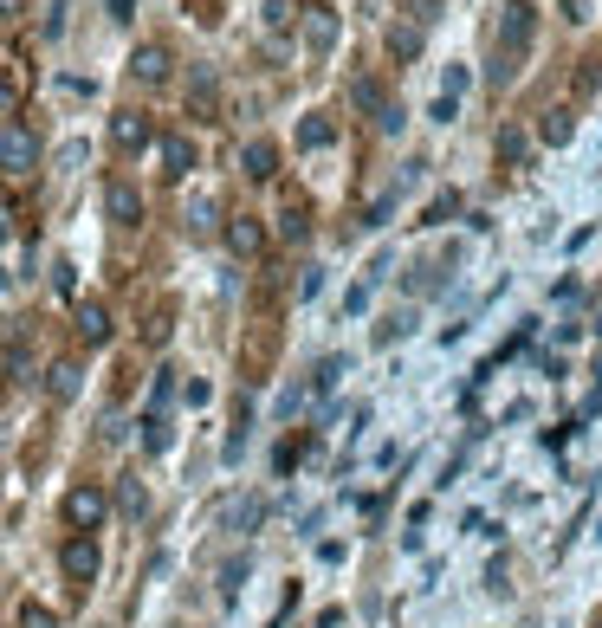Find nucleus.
Instances as JSON below:
<instances>
[{
	"label": "nucleus",
	"mask_w": 602,
	"mask_h": 628,
	"mask_svg": "<svg viewBox=\"0 0 602 628\" xmlns=\"http://www.w3.org/2000/svg\"><path fill=\"white\" fill-rule=\"evenodd\" d=\"M570 130H577V124H570V111H544V117H538V136H544L551 149H564Z\"/></svg>",
	"instance_id": "16"
},
{
	"label": "nucleus",
	"mask_w": 602,
	"mask_h": 628,
	"mask_svg": "<svg viewBox=\"0 0 602 628\" xmlns=\"http://www.w3.org/2000/svg\"><path fill=\"white\" fill-rule=\"evenodd\" d=\"M234 525H240V531H253V525H259V499H246V505H240V512H234Z\"/></svg>",
	"instance_id": "31"
},
{
	"label": "nucleus",
	"mask_w": 602,
	"mask_h": 628,
	"mask_svg": "<svg viewBox=\"0 0 602 628\" xmlns=\"http://www.w3.org/2000/svg\"><path fill=\"white\" fill-rule=\"evenodd\" d=\"M188 98H195L201 117H214V72H208V65H195V72H188Z\"/></svg>",
	"instance_id": "15"
},
{
	"label": "nucleus",
	"mask_w": 602,
	"mask_h": 628,
	"mask_svg": "<svg viewBox=\"0 0 602 628\" xmlns=\"http://www.w3.org/2000/svg\"><path fill=\"white\" fill-rule=\"evenodd\" d=\"M104 512H111L104 486H91V480H85V486H72V493H65V525H72V531H85V538L104 525Z\"/></svg>",
	"instance_id": "3"
},
{
	"label": "nucleus",
	"mask_w": 602,
	"mask_h": 628,
	"mask_svg": "<svg viewBox=\"0 0 602 628\" xmlns=\"http://www.w3.org/2000/svg\"><path fill=\"white\" fill-rule=\"evenodd\" d=\"M20 628H59V616H52L46 603H26L20 609Z\"/></svg>",
	"instance_id": "21"
},
{
	"label": "nucleus",
	"mask_w": 602,
	"mask_h": 628,
	"mask_svg": "<svg viewBox=\"0 0 602 628\" xmlns=\"http://www.w3.org/2000/svg\"><path fill=\"white\" fill-rule=\"evenodd\" d=\"M188 227H214V201H195V208H188Z\"/></svg>",
	"instance_id": "30"
},
{
	"label": "nucleus",
	"mask_w": 602,
	"mask_h": 628,
	"mask_svg": "<svg viewBox=\"0 0 602 628\" xmlns=\"http://www.w3.org/2000/svg\"><path fill=\"white\" fill-rule=\"evenodd\" d=\"M0 240H7V208H0Z\"/></svg>",
	"instance_id": "36"
},
{
	"label": "nucleus",
	"mask_w": 602,
	"mask_h": 628,
	"mask_svg": "<svg viewBox=\"0 0 602 628\" xmlns=\"http://www.w3.org/2000/svg\"><path fill=\"white\" fill-rule=\"evenodd\" d=\"M389 221H395V195H382L376 208H369V227H389Z\"/></svg>",
	"instance_id": "26"
},
{
	"label": "nucleus",
	"mask_w": 602,
	"mask_h": 628,
	"mask_svg": "<svg viewBox=\"0 0 602 628\" xmlns=\"http://www.w3.org/2000/svg\"><path fill=\"white\" fill-rule=\"evenodd\" d=\"M531 33H538V7L531 0H512L499 13V46H492V85H512L518 78V59L531 52Z\"/></svg>",
	"instance_id": "1"
},
{
	"label": "nucleus",
	"mask_w": 602,
	"mask_h": 628,
	"mask_svg": "<svg viewBox=\"0 0 602 628\" xmlns=\"http://www.w3.org/2000/svg\"><path fill=\"white\" fill-rule=\"evenodd\" d=\"M104 214H111L117 227H143V195H136L130 182H111L104 188Z\"/></svg>",
	"instance_id": "6"
},
{
	"label": "nucleus",
	"mask_w": 602,
	"mask_h": 628,
	"mask_svg": "<svg viewBox=\"0 0 602 628\" xmlns=\"http://www.w3.org/2000/svg\"><path fill=\"white\" fill-rule=\"evenodd\" d=\"M441 20V0H415V26H434Z\"/></svg>",
	"instance_id": "29"
},
{
	"label": "nucleus",
	"mask_w": 602,
	"mask_h": 628,
	"mask_svg": "<svg viewBox=\"0 0 602 628\" xmlns=\"http://www.w3.org/2000/svg\"><path fill=\"white\" fill-rule=\"evenodd\" d=\"M305 39L318 52H331V39H337V13L331 7H311V20H305Z\"/></svg>",
	"instance_id": "14"
},
{
	"label": "nucleus",
	"mask_w": 602,
	"mask_h": 628,
	"mask_svg": "<svg viewBox=\"0 0 602 628\" xmlns=\"http://www.w3.org/2000/svg\"><path fill=\"white\" fill-rule=\"evenodd\" d=\"M402 124H408V117H402V104H389V98H382V111H376V130H382V136H395Z\"/></svg>",
	"instance_id": "22"
},
{
	"label": "nucleus",
	"mask_w": 602,
	"mask_h": 628,
	"mask_svg": "<svg viewBox=\"0 0 602 628\" xmlns=\"http://www.w3.org/2000/svg\"><path fill=\"white\" fill-rule=\"evenodd\" d=\"M111 143L123 149V156H136V149L149 143V117H143V111H117V117H111Z\"/></svg>",
	"instance_id": "9"
},
{
	"label": "nucleus",
	"mask_w": 602,
	"mask_h": 628,
	"mask_svg": "<svg viewBox=\"0 0 602 628\" xmlns=\"http://www.w3.org/2000/svg\"><path fill=\"white\" fill-rule=\"evenodd\" d=\"M143 447H149V454L169 447V421H162V415H143Z\"/></svg>",
	"instance_id": "20"
},
{
	"label": "nucleus",
	"mask_w": 602,
	"mask_h": 628,
	"mask_svg": "<svg viewBox=\"0 0 602 628\" xmlns=\"http://www.w3.org/2000/svg\"><path fill=\"white\" fill-rule=\"evenodd\" d=\"M98 538H85V531H72V538H65V551H59V570H65V583H78V590H85V583H98Z\"/></svg>",
	"instance_id": "4"
},
{
	"label": "nucleus",
	"mask_w": 602,
	"mask_h": 628,
	"mask_svg": "<svg viewBox=\"0 0 602 628\" xmlns=\"http://www.w3.org/2000/svg\"><path fill=\"white\" fill-rule=\"evenodd\" d=\"M350 104L376 117V111H382V85H376V78H357V85H350Z\"/></svg>",
	"instance_id": "19"
},
{
	"label": "nucleus",
	"mask_w": 602,
	"mask_h": 628,
	"mask_svg": "<svg viewBox=\"0 0 602 628\" xmlns=\"http://www.w3.org/2000/svg\"><path fill=\"white\" fill-rule=\"evenodd\" d=\"M7 104H13V91H7V85H0V111H7Z\"/></svg>",
	"instance_id": "35"
},
{
	"label": "nucleus",
	"mask_w": 602,
	"mask_h": 628,
	"mask_svg": "<svg viewBox=\"0 0 602 628\" xmlns=\"http://www.w3.org/2000/svg\"><path fill=\"white\" fill-rule=\"evenodd\" d=\"M52 285H59V292H65V298H72V292H78V266H72V259H59V266H52Z\"/></svg>",
	"instance_id": "23"
},
{
	"label": "nucleus",
	"mask_w": 602,
	"mask_h": 628,
	"mask_svg": "<svg viewBox=\"0 0 602 628\" xmlns=\"http://www.w3.org/2000/svg\"><path fill=\"white\" fill-rule=\"evenodd\" d=\"M188 169H195V143H188L182 130H175V136H162V175H169V182H182Z\"/></svg>",
	"instance_id": "12"
},
{
	"label": "nucleus",
	"mask_w": 602,
	"mask_h": 628,
	"mask_svg": "<svg viewBox=\"0 0 602 628\" xmlns=\"http://www.w3.org/2000/svg\"><path fill=\"white\" fill-rule=\"evenodd\" d=\"M596 408H602V370H596V395H590V415H596Z\"/></svg>",
	"instance_id": "34"
},
{
	"label": "nucleus",
	"mask_w": 602,
	"mask_h": 628,
	"mask_svg": "<svg viewBox=\"0 0 602 628\" xmlns=\"http://www.w3.org/2000/svg\"><path fill=\"white\" fill-rule=\"evenodd\" d=\"M78 389H85V370H78L72 357H59V363L46 370V395H52V402H72Z\"/></svg>",
	"instance_id": "11"
},
{
	"label": "nucleus",
	"mask_w": 602,
	"mask_h": 628,
	"mask_svg": "<svg viewBox=\"0 0 602 628\" xmlns=\"http://www.w3.org/2000/svg\"><path fill=\"white\" fill-rule=\"evenodd\" d=\"M169 46H162V39H149V46H136L130 52V78L136 85H169Z\"/></svg>",
	"instance_id": "5"
},
{
	"label": "nucleus",
	"mask_w": 602,
	"mask_h": 628,
	"mask_svg": "<svg viewBox=\"0 0 602 628\" xmlns=\"http://www.w3.org/2000/svg\"><path fill=\"white\" fill-rule=\"evenodd\" d=\"M525 149H531V136L518 130V124H505V130H499V162H525Z\"/></svg>",
	"instance_id": "18"
},
{
	"label": "nucleus",
	"mask_w": 602,
	"mask_h": 628,
	"mask_svg": "<svg viewBox=\"0 0 602 628\" xmlns=\"http://www.w3.org/2000/svg\"><path fill=\"white\" fill-rule=\"evenodd\" d=\"M279 234H285V240H305V214L292 208V214H285V221H279Z\"/></svg>",
	"instance_id": "28"
},
{
	"label": "nucleus",
	"mask_w": 602,
	"mask_h": 628,
	"mask_svg": "<svg viewBox=\"0 0 602 628\" xmlns=\"http://www.w3.org/2000/svg\"><path fill=\"white\" fill-rule=\"evenodd\" d=\"M382 46H389V59H421V26L415 20H402V26H389V39H382Z\"/></svg>",
	"instance_id": "13"
},
{
	"label": "nucleus",
	"mask_w": 602,
	"mask_h": 628,
	"mask_svg": "<svg viewBox=\"0 0 602 628\" xmlns=\"http://www.w3.org/2000/svg\"><path fill=\"white\" fill-rule=\"evenodd\" d=\"M111 7V20H136V0H104Z\"/></svg>",
	"instance_id": "32"
},
{
	"label": "nucleus",
	"mask_w": 602,
	"mask_h": 628,
	"mask_svg": "<svg viewBox=\"0 0 602 628\" xmlns=\"http://www.w3.org/2000/svg\"><path fill=\"white\" fill-rule=\"evenodd\" d=\"M39 169V130L33 124H0V175H33Z\"/></svg>",
	"instance_id": "2"
},
{
	"label": "nucleus",
	"mask_w": 602,
	"mask_h": 628,
	"mask_svg": "<svg viewBox=\"0 0 602 628\" xmlns=\"http://www.w3.org/2000/svg\"><path fill=\"white\" fill-rule=\"evenodd\" d=\"M331 136H337L331 117H305V124H298V149H324Z\"/></svg>",
	"instance_id": "17"
},
{
	"label": "nucleus",
	"mask_w": 602,
	"mask_h": 628,
	"mask_svg": "<svg viewBox=\"0 0 602 628\" xmlns=\"http://www.w3.org/2000/svg\"><path fill=\"white\" fill-rule=\"evenodd\" d=\"M143 505H149V499H143V486H136V480H123V512L136 518V512H143Z\"/></svg>",
	"instance_id": "25"
},
{
	"label": "nucleus",
	"mask_w": 602,
	"mask_h": 628,
	"mask_svg": "<svg viewBox=\"0 0 602 628\" xmlns=\"http://www.w3.org/2000/svg\"><path fill=\"white\" fill-rule=\"evenodd\" d=\"M65 33V0H52V7H46V39H59Z\"/></svg>",
	"instance_id": "27"
},
{
	"label": "nucleus",
	"mask_w": 602,
	"mask_h": 628,
	"mask_svg": "<svg viewBox=\"0 0 602 628\" xmlns=\"http://www.w3.org/2000/svg\"><path fill=\"white\" fill-rule=\"evenodd\" d=\"M78 344H85V350L111 344V311H104L98 298H85V305H78Z\"/></svg>",
	"instance_id": "8"
},
{
	"label": "nucleus",
	"mask_w": 602,
	"mask_h": 628,
	"mask_svg": "<svg viewBox=\"0 0 602 628\" xmlns=\"http://www.w3.org/2000/svg\"><path fill=\"white\" fill-rule=\"evenodd\" d=\"M227 247H234L240 259H253L259 247H266V227H259L253 214H234V221H227Z\"/></svg>",
	"instance_id": "10"
},
{
	"label": "nucleus",
	"mask_w": 602,
	"mask_h": 628,
	"mask_svg": "<svg viewBox=\"0 0 602 628\" xmlns=\"http://www.w3.org/2000/svg\"><path fill=\"white\" fill-rule=\"evenodd\" d=\"M26 7V0H0V20H13V13H20Z\"/></svg>",
	"instance_id": "33"
},
{
	"label": "nucleus",
	"mask_w": 602,
	"mask_h": 628,
	"mask_svg": "<svg viewBox=\"0 0 602 628\" xmlns=\"http://www.w3.org/2000/svg\"><path fill=\"white\" fill-rule=\"evenodd\" d=\"M240 169H246V182H272V175H279V143L253 136V143L240 149Z\"/></svg>",
	"instance_id": "7"
},
{
	"label": "nucleus",
	"mask_w": 602,
	"mask_h": 628,
	"mask_svg": "<svg viewBox=\"0 0 602 628\" xmlns=\"http://www.w3.org/2000/svg\"><path fill=\"white\" fill-rule=\"evenodd\" d=\"M428 117H434V124H454V117H460V98H434Z\"/></svg>",
	"instance_id": "24"
}]
</instances>
